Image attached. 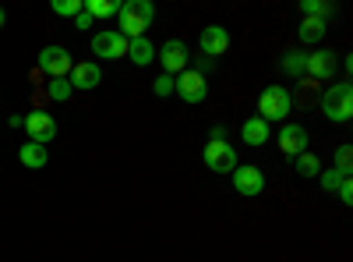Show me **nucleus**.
Masks as SVG:
<instances>
[{"mask_svg":"<svg viewBox=\"0 0 353 262\" xmlns=\"http://www.w3.org/2000/svg\"><path fill=\"white\" fill-rule=\"evenodd\" d=\"M117 18H121V32L124 39H138L149 32V25L156 21V4L152 0H128V4H121V11H117Z\"/></svg>","mask_w":353,"mask_h":262,"instance_id":"f257e3e1","label":"nucleus"},{"mask_svg":"<svg viewBox=\"0 0 353 262\" xmlns=\"http://www.w3.org/2000/svg\"><path fill=\"white\" fill-rule=\"evenodd\" d=\"M321 113H325L332 124H346L353 118V89H350V82L329 85V89L321 93Z\"/></svg>","mask_w":353,"mask_h":262,"instance_id":"f03ea898","label":"nucleus"},{"mask_svg":"<svg viewBox=\"0 0 353 262\" xmlns=\"http://www.w3.org/2000/svg\"><path fill=\"white\" fill-rule=\"evenodd\" d=\"M290 106H293V100H290V93L283 89V85H265L261 96H258V118H261L265 124L286 121Z\"/></svg>","mask_w":353,"mask_h":262,"instance_id":"7ed1b4c3","label":"nucleus"},{"mask_svg":"<svg viewBox=\"0 0 353 262\" xmlns=\"http://www.w3.org/2000/svg\"><path fill=\"white\" fill-rule=\"evenodd\" d=\"M201 160L212 174H233L237 170V149H233L230 142H205Z\"/></svg>","mask_w":353,"mask_h":262,"instance_id":"20e7f679","label":"nucleus"},{"mask_svg":"<svg viewBox=\"0 0 353 262\" xmlns=\"http://www.w3.org/2000/svg\"><path fill=\"white\" fill-rule=\"evenodd\" d=\"M173 93L181 96L184 103H201L205 96H209V78L188 68V71H181L173 78Z\"/></svg>","mask_w":353,"mask_h":262,"instance_id":"39448f33","label":"nucleus"},{"mask_svg":"<svg viewBox=\"0 0 353 262\" xmlns=\"http://www.w3.org/2000/svg\"><path fill=\"white\" fill-rule=\"evenodd\" d=\"M156 57L163 61V75H173V78L191 68V53H188V46L181 39H166L163 50H156Z\"/></svg>","mask_w":353,"mask_h":262,"instance_id":"423d86ee","label":"nucleus"},{"mask_svg":"<svg viewBox=\"0 0 353 262\" xmlns=\"http://www.w3.org/2000/svg\"><path fill=\"white\" fill-rule=\"evenodd\" d=\"M230 178H233V191L244 195V198H254V195L265 191V174H261V167H254V163H248V167L237 163V170H233Z\"/></svg>","mask_w":353,"mask_h":262,"instance_id":"0eeeda50","label":"nucleus"},{"mask_svg":"<svg viewBox=\"0 0 353 262\" xmlns=\"http://www.w3.org/2000/svg\"><path fill=\"white\" fill-rule=\"evenodd\" d=\"M71 68H74V61L64 46H43L39 50V71H46L50 78H68Z\"/></svg>","mask_w":353,"mask_h":262,"instance_id":"6e6552de","label":"nucleus"},{"mask_svg":"<svg viewBox=\"0 0 353 262\" xmlns=\"http://www.w3.org/2000/svg\"><path fill=\"white\" fill-rule=\"evenodd\" d=\"M336 68H339V57L332 50H314V53H307V61H304V75L311 82H329L336 75Z\"/></svg>","mask_w":353,"mask_h":262,"instance_id":"1a4fd4ad","label":"nucleus"},{"mask_svg":"<svg viewBox=\"0 0 353 262\" xmlns=\"http://www.w3.org/2000/svg\"><path fill=\"white\" fill-rule=\"evenodd\" d=\"M92 53H96V57H106V61L128 57V39L117 32V28H103V32L92 36Z\"/></svg>","mask_w":353,"mask_h":262,"instance_id":"9d476101","label":"nucleus"},{"mask_svg":"<svg viewBox=\"0 0 353 262\" xmlns=\"http://www.w3.org/2000/svg\"><path fill=\"white\" fill-rule=\"evenodd\" d=\"M198 46H201V53L209 57V61H216V57H223V53L230 50V28H223V25H205L201 36H198Z\"/></svg>","mask_w":353,"mask_h":262,"instance_id":"9b49d317","label":"nucleus"},{"mask_svg":"<svg viewBox=\"0 0 353 262\" xmlns=\"http://www.w3.org/2000/svg\"><path fill=\"white\" fill-rule=\"evenodd\" d=\"M25 131H28V142H39V145H50L57 138V121L50 118L46 110H32L25 118Z\"/></svg>","mask_w":353,"mask_h":262,"instance_id":"f8f14e48","label":"nucleus"},{"mask_svg":"<svg viewBox=\"0 0 353 262\" xmlns=\"http://www.w3.org/2000/svg\"><path fill=\"white\" fill-rule=\"evenodd\" d=\"M276 142L286 156H301V153H307V128L304 124H283Z\"/></svg>","mask_w":353,"mask_h":262,"instance_id":"ddd939ff","label":"nucleus"},{"mask_svg":"<svg viewBox=\"0 0 353 262\" xmlns=\"http://www.w3.org/2000/svg\"><path fill=\"white\" fill-rule=\"evenodd\" d=\"M68 82H71V89L88 93V89H96V85H103V68H99L96 61H81V64L71 68Z\"/></svg>","mask_w":353,"mask_h":262,"instance_id":"4468645a","label":"nucleus"},{"mask_svg":"<svg viewBox=\"0 0 353 262\" xmlns=\"http://www.w3.org/2000/svg\"><path fill=\"white\" fill-rule=\"evenodd\" d=\"M18 160L28 170H43L50 163V149H46V145H39V142H25L21 149H18Z\"/></svg>","mask_w":353,"mask_h":262,"instance_id":"2eb2a0df","label":"nucleus"},{"mask_svg":"<svg viewBox=\"0 0 353 262\" xmlns=\"http://www.w3.org/2000/svg\"><path fill=\"white\" fill-rule=\"evenodd\" d=\"M241 138H244L248 145H254V149H258V145H265V142L272 138V128L265 124L261 118H248V121L241 124Z\"/></svg>","mask_w":353,"mask_h":262,"instance_id":"dca6fc26","label":"nucleus"},{"mask_svg":"<svg viewBox=\"0 0 353 262\" xmlns=\"http://www.w3.org/2000/svg\"><path fill=\"white\" fill-rule=\"evenodd\" d=\"M128 57L138 64V68H145V64H152L156 61V46H152V39L149 36H138V39H128Z\"/></svg>","mask_w":353,"mask_h":262,"instance_id":"f3484780","label":"nucleus"},{"mask_svg":"<svg viewBox=\"0 0 353 262\" xmlns=\"http://www.w3.org/2000/svg\"><path fill=\"white\" fill-rule=\"evenodd\" d=\"M325 32H329V28H325V21H321V18H304V21H301V28H297V36H301V43H304V46L321 43V39H325Z\"/></svg>","mask_w":353,"mask_h":262,"instance_id":"a211bd4d","label":"nucleus"},{"mask_svg":"<svg viewBox=\"0 0 353 262\" xmlns=\"http://www.w3.org/2000/svg\"><path fill=\"white\" fill-rule=\"evenodd\" d=\"M304 61H307L304 50H286L283 61H279V68H283L286 78H304Z\"/></svg>","mask_w":353,"mask_h":262,"instance_id":"6ab92c4d","label":"nucleus"},{"mask_svg":"<svg viewBox=\"0 0 353 262\" xmlns=\"http://www.w3.org/2000/svg\"><path fill=\"white\" fill-rule=\"evenodd\" d=\"M301 15H304V18L329 21V18L336 15V4H329V0H301Z\"/></svg>","mask_w":353,"mask_h":262,"instance_id":"aec40b11","label":"nucleus"},{"mask_svg":"<svg viewBox=\"0 0 353 262\" xmlns=\"http://www.w3.org/2000/svg\"><path fill=\"white\" fill-rule=\"evenodd\" d=\"M293 160H297V163H293V170H297L301 178H318V174H321V160H318L311 149L301 153V156H293Z\"/></svg>","mask_w":353,"mask_h":262,"instance_id":"412c9836","label":"nucleus"},{"mask_svg":"<svg viewBox=\"0 0 353 262\" xmlns=\"http://www.w3.org/2000/svg\"><path fill=\"white\" fill-rule=\"evenodd\" d=\"M121 11V4H117V0H85V15L88 18H110V15H117Z\"/></svg>","mask_w":353,"mask_h":262,"instance_id":"4be33fe9","label":"nucleus"},{"mask_svg":"<svg viewBox=\"0 0 353 262\" xmlns=\"http://www.w3.org/2000/svg\"><path fill=\"white\" fill-rule=\"evenodd\" d=\"M46 96H50L53 103H68V100L74 96V89H71V82H68V78H50Z\"/></svg>","mask_w":353,"mask_h":262,"instance_id":"5701e85b","label":"nucleus"},{"mask_svg":"<svg viewBox=\"0 0 353 262\" xmlns=\"http://www.w3.org/2000/svg\"><path fill=\"white\" fill-rule=\"evenodd\" d=\"M85 8V0H53V15H61V18H74L81 15Z\"/></svg>","mask_w":353,"mask_h":262,"instance_id":"b1692460","label":"nucleus"},{"mask_svg":"<svg viewBox=\"0 0 353 262\" xmlns=\"http://www.w3.org/2000/svg\"><path fill=\"white\" fill-rule=\"evenodd\" d=\"M336 170L350 178V170H353V149H350V145H339V149H336Z\"/></svg>","mask_w":353,"mask_h":262,"instance_id":"393cba45","label":"nucleus"},{"mask_svg":"<svg viewBox=\"0 0 353 262\" xmlns=\"http://www.w3.org/2000/svg\"><path fill=\"white\" fill-rule=\"evenodd\" d=\"M343 178H346V174H339L336 167H332V170H321V174H318V181H321V188H325V191H336Z\"/></svg>","mask_w":353,"mask_h":262,"instance_id":"a878e982","label":"nucleus"},{"mask_svg":"<svg viewBox=\"0 0 353 262\" xmlns=\"http://www.w3.org/2000/svg\"><path fill=\"white\" fill-rule=\"evenodd\" d=\"M152 93H156L159 100H166V96H173V75H159V78L152 82Z\"/></svg>","mask_w":353,"mask_h":262,"instance_id":"bb28decb","label":"nucleus"},{"mask_svg":"<svg viewBox=\"0 0 353 262\" xmlns=\"http://www.w3.org/2000/svg\"><path fill=\"white\" fill-rule=\"evenodd\" d=\"M336 195H339L343 206H350V202H353V181H350V178H343V181H339V188H336Z\"/></svg>","mask_w":353,"mask_h":262,"instance_id":"cd10ccee","label":"nucleus"},{"mask_svg":"<svg viewBox=\"0 0 353 262\" xmlns=\"http://www.w3.org/2000/svg\"><path fill=\"white\" fill-rule=\"evenodd\" d=\"M74 25H78V28H92V18L85 15V8H81V15H74Z\"/></svg>","mask_w":353,"mask_h":262,"instance_id":"c85d7f7f","label":"nucleus"},{"mask_svg":"<svg viewBox=\"0 0 353 262\" xmlns=\"http://www.w3.org/2000/svg\"><path fill=\"white\" fill-rule=\"evenodd\" d=\"M4 21H8V11H4V8H0V28H4Z\"/></svg>","mask_w":353,"mask_h":262,"instance_id":"c756f323","label":"nucleus"}]
</instances>
